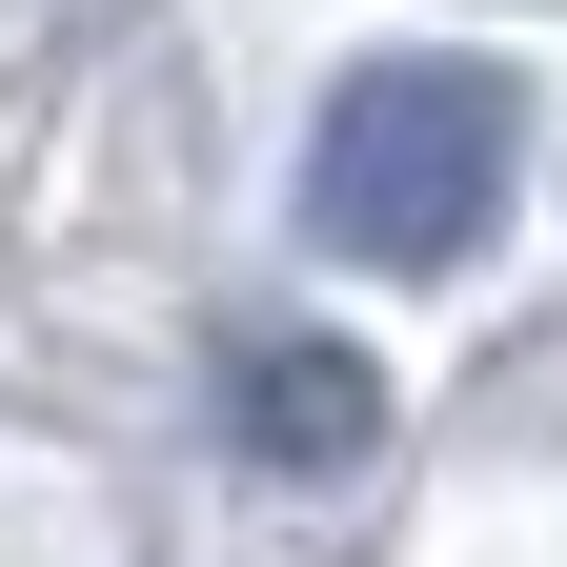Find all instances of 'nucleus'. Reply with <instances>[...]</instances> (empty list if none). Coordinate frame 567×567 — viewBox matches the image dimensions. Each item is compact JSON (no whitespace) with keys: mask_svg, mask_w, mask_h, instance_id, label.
Returning a JSON list of instances; mask_svg holds the SVG:
<instances>
[{"mask_svg":"<svg viewBox=\"0 0 567 567\" xmlns=\"http://www.w3.org/2000/svg\"><path fill=\"white\" fill-rule=\"evenodd\" d=\"M507 183H527V102L486 82V61H365L324 122H305V244L324 264H466L486 224H507Z\"/></svg>","mask_w":567,"mask_h":567,"instance_id":"f257e3e1","label":"nucleus"},{"mask_svg":"<svg viewBox=\"0 0 567 567\" xmlns=\"http://www.w3.org/2000/svg\"><path fill=\"white\" fill-rule=\"evenodd\" d=\"M224 425L264 466H344V446H385V365H344L324 324H264V344H224Z\"/></svg>","mask_w":567,"mask_h":567,"instance_id":"f03ea898","label":"nucleus"}]
</instances>
